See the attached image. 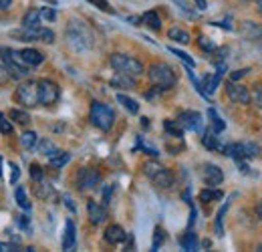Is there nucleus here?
<instances>
[{
    "instance_id": "1",
    "label": "nucleus",
    "mask_w": 262,
    "mask_h": 252,
    "mask_svg": "<svg viewBox=\"0 0 262 252\" xmlns=\"http://www.w3.org/2000/svg\"><path fill=\"white\" fill-rule=\"evenodd\" d=\"M65 38L69 43V47L79 51V53H85V51L93 49V45H95L93 32L89 31V27L85 23H81V20H71L67 25Z\"/></svg>"
},
{
    "instance_id": "2",
    "label": "nucleus",
    "mask_w": 262,
    "mask_h": 252,
    "mask_svg": "<svg viewBox=\"0 0 262 252\" xmlns=\"http://www.w3.org/2000/svg\"><path fill=\"white\" fill-rule=\"evenodd\" d=\"M0 61L10 73V79H27L29 77V65L23 61L20 53L8 47H0Z\"/></svg>"
},
{
    "instance_id": "3",
    "label": "nucleus",
    "mask_w": 262,
    "mask_h": 252,
    "mask_svg": "<svg viewBox=\"0 0 262 252\" xmlns=\"http://www.w3.org/2000/svg\"><path fill=\"white\" fill-rule=\"evenodd\" d=\"M147 75H149V81L158 87H162V91H169L176 87L178 83V75L176 71L169 67L167 63H154L147 69Z\"/></svg>"
},
{
    "instance_id": "4",
    "label": "nucleus",
    "mask_w": 262,
    "mask_h": 252,
    "mask_svg": "<svg viewBox=\"0 0 262 252\" xmlns=\"http://www.w3.org/2000/svg\"><path fill=\"white\" fill-rule=\"evenodd\" d=\"M143 174L151 180L154 186H158V188H162V190L171 188V184H173V176H171V172H169L165 165H162L156 158L143 163Z\"/></svg>"
},
{
    "instance_id": "5",
    "label": "nucleus",
    "mask_w": 262,
    "mask_h": 252,
    "mask_svg": "<svg viewBox=\"0 0 262 252\" xmlns=\"http://www.w3.org/2000/svg\"><path fill=\"white\" fill-rule=\"evenodd\" d=\"M89 119L91 123L101 129V131H109L113 123H115V111L111 105L101 103V101H93L91 109H89Z\"/></svg>"
},
{
    "instance_id": "6",
    "label": "nucleus",
    "mask_w": 262,
    "mask_h": 252,
    "mask_svg": "<svg viewBox=\"0 0 262 252\" xmlns=\"http://www.w3.org/2000/svg\"><path fill=\"white\" fill-rule=\"evenodd\" d=\"M109 65L115 69V73H123V75H129V77H139L143 75V63L135 57H129L125 53H113L109 57Z\"/></svg>"
},
{
    "instance_id": "7",
    "label": "nucleus",
    "mask_w": 262,
    "mask_h": 252,
    "mask_svg": "<svg viewBox=\"0 0 262 252\" xmlns=\"http://www.w3.org/2000/svg\"><path fill=\"white\" fill-rule=\"evenodd\" d=\"M14 101L23 107H36L38 105V85H36V81L25 79L14 91Z\"/></svg>"
},
{
    "instance_id": "8",
    "label": "nucleus",
    "mask_w": 262,
    "mask_h": 252,
    "mask_svg": "<svg viewBox=\"0 0 262 252\" xmlns=\"http://www.w3.org/2000/svg\"><path fill=\"white\" fill-rule=\"evenodd\" d=\"M222 154L236 159H252L258 156V145L252 141H236V143H228L222 148Z\"/></svg>"
},
{
    "instance_id": "9",
    "label": "nucleus",
    "mask_w": 262,
    "mask_h": 252,
    "mask_svg": "<svg viewBox=\"0 0 262 252\" xmlns=\"http://www.w3.org/2000/svg\"><path fill=\"white\" fill-rule=\"evenodd\" d=\"M36 85H38V105L49 107V105H55V103L59 101V97H61V87H59L55 81H51V79H40V81H36Z\"/></svg>"
},
{
    "instance_id": "10",
    "label": "nucleus",
    "mask_w": 262,
    "mask_h": 252,
    "mask_svg": "<svg viewBox=\"0 0 262 252\" xmlns=\"http://www.w3.org/2000/svg\"><path fill=\"white\" fill-rule=\"evenodd\" d=\"M75 182H77V188L81 192H89V190H95L101 184V174L95 167H81L75 176Z\"/></svg>"
},
{
    "instance_id": "11",
    "label": "nucleus",
    "mask_w": 262,
    "mask_h": 252,
    "mask_svg": "<svg viewBox=\"0 0 262 252\" xmlns=\"http://www.w3.org/2000/svg\"><path fill=\"white\" fill-rule=\"evenodd\" d=\"M224 89H226V95H228V99L232 101V103L248 105V103L252 101V95H250V91H248V87L240 85L238 81H228Z\"/></svg>"
},
{
    "instance_id": "12",
    "label": "nucleus",
    "mask_w": 262,
    "mask_h": 252,
    "mask_svg": "<svg viewBox=\"0 0 262 252\" xmlns=\"http://www.w3.org/2000/svg\"><path fill=\"white\" fill-rule=\"evenodd\" d=\"M176 121L184 127V131H196V133H200L202 127H204V117L198 111H182Z\"/></svg>"
},
{
    "instance_id": "13",
    "label": "nucleus",
    "mask_w": 262,
    "mask_h": 252,
    "mask_svg": "<svg viewBox=\"0 0 262 252\" xmlns=\"http://www.w3.org/2000/svg\"><path fill=\"white\" fill-rule=\"evenodd\" d=\"M202 178H204V184L210 186V188H218L222 182H224V172L220 165L216 163H204L202 167Z\"/></svg>"
},
{
    "instance_id": "14",
    "label": "nucleus",
    "mask_w": 262,
    "mask_h": 252,
    "mask_svg": "<svg viewBox=\"0 0 262 252\" xmlns=\"http://www.w3.org/2000/svg\"><path fill=\"white\" fill-rule=\"evenodd\" d=\"M226 71H228V69H226V63H218L216 65V73H214V75H206L202 87H204V91H206L208 97H212V93L218 89V85L222 83V77H224Z\"/></svg>"
},
{
    "instance_id": "15",
    "label": "nucleus",
    "mask_w": 262,
    "mask_h": 252,
    "mask_svg": "<svg viewBox=\"0 0 262 252\" xmlns=\"http://www.w3.org/2000/svg\"><path fill=\"white\" fill-rule=\"evenodd\" d=\"M87 216H89V222L91 224H103L105 218H107V206H103V204H99L95 200H89L87 202Z\"/></svg>"
},
{
    "instance_id": "16",
    "label": "nucleus",
    "mask_w": 262,
    "mask_h": 252,
    "mask_svg": "<svg viewBox=\"0 0 262 252\" xmlns=\"http://www.w3.org/2000/svg\"><path fill=\"white\" fill-rule=\"evenodd\" d=\"M103 238H105V242H107V244L115 246V244H121V242L127 238V232H125L119 224H111V226H107V228H105Z\"/></svg>"
},
{
    "instance_id": "17",
    "label": "nucleus",
    "mask_w": 262,
    "mask_h": 252,
    "mask_svg": "<svg viewBox=\"0 0 262 252\" xmlns=\"http://www.w3.org/2000/svg\"><path fill=\"white\" fill-rule=\"evenodd\" d=\"M240 36L246 38V40H260L262 25L252 23V20H244V23H240Z\"/></svg>"
},
{
    "instance_id": "18",
    "label": "nucleus",
    "mask_w": 262,
    "mask_h": 252,
    "mask_svg": "<svg viewBox=\"0 0 262 252\" xmlns=\"http://www.w3.org/2000/svg\"><path fill=\"white\" fill-rule=\"evenodd\" d=\"M234 198H236V194H230L228 198H226V202L216 212V220H214V232H216V236H224V216H226V212H228L230 204H232Z\"/></svg>"
},
{
    "instance_id": "19",
    "label": "nucleus",
    "mask_w": 262,
    "mask_h": 252,
    "mask_svg": "<svg viewBox=\"0 0 262 252\" xmlns=\"http://www.w3.org/2000/svg\"><path fill=\"white\" fill-rule=\"evenodd\" d=\"M202 145L206 148V150H210V152H222V143H220V137H218V133L216 131H212V129H206L204 133H202Z\"/></svg>"
},
{
    "instance_id": "20",
    "label": "nucleus",
    "mask_w": 262,
    "mask_h": 252,
    "mask_svg": "<svg viewBox=\"0 0 262 252\" xmlns=\"http://www.w3.org/2000/svg\"><path fill=\"white\" fill-rule=\"evenodd\" d=\"M77 244V228H75V222L73 220H67L65 222V234H63V250H73Z\"/></svg>"
},
{
    "instance_id": "21",
    "label": "nucleus",
    "mask_w": 262,
    "mask_h": 252,
    "mask_svg": "<svg viewBox=\"0 0 262 252\" xmlns=\"http://www.w3.org/2000/svg\"><path fill=\"white\" fill-rule=\"evenodd\" d=\"M139 20H141V25H145V27L151 29V31H160V29H162V18H160L158 10H147V12H143V14L139 16Z\"/></svg>"
},
{
    "instance_id": "22",
    "label": "nucleus",
    "mask_w": 262,
    "mask_h": 252,
    "mask_svg": "<svg viewBox=\"0 0 262 252\" xmlns=\"http://www.w3.org/2000/svg\"><path fill=\"white\" fill-rule=\"evenodd\" d=\"M18 53H20L23 61L29 65V67H38V65L45 61V55L40 51H36V49H23Z\"/></svg>"
},
{
    "instance_id": "23",
    "label": "nucleus",
    "mask_w": 262,
    "mask_h": 252,
    "mask_svg": "<svg viewBox=\"0 0 262 252\" xmlns=\"http://www.w3.org/2000/svg\"><path fill=\"white\" fill-rule=\"evenodd\" d=\"M111 87L115 89H133L135 87V77L123 75V73H115L111 79Z\"/></svg>"
},
{
    "instance_id": "24",
    "label": "nucleus",
    "mask_w": 262,
    "mask_h": 252,
    "mask_svg": "<svg viewBox=\"0 0 262 252\" xmlns=\"http://www.w3.org/2000/svg\"><path fill=\"white\" fill-rule=\"evenodd\" d=\"M180 246H182V250H188V252H194L198 250V246H200V240H198V234L194 230H188L182 238H180Z\"/></svg>"
},
{
    "instance_id": "25",
    "label": "nucleus",
    "mask_w": 262,
    "mask_h": 252,
    "mask_svg": "<svg viewBox=\"0 0 262 252\" xmlns=\"http://www.w3.org/2000/svg\"><path fill=\"white\" fill-rule=\"evenodd\" d=\"M36 27H40V10L31 8L23 16V29H36Z\"/></svg>"
},
{
    "instance_id": "26",
    "label": "nucleus",
    "mask_w": 262,
    "mask_h": 252,
    "mask_svg": "<svg viewBox=\"0 0 262 252\" xmlns=\"http://www.w3.org/2000/svg\"><path fill=\"white\" fill-rule=\"evenodd\" d=\"M69 161H71V154H69V152H59V150H57L53 156H49V165H51L53 170L65 167Z\"/></svg>"
},
{
    "instance_id": "27",
    "label": "nucleus",
    "mask_w": 262,
    "mask_h": 252,
    "mask_svg": "<svg viewBox=\"0 0 262 252\" xmlns=\"http://www.w3.org/2000/svg\"><path fill=\"white\" fill-rule=\"evenodd\" d=\"M200 202H204V204H210V202H218V200H222L224 198V192L222 190H218V188H208L206 190H202L200 192Z\"/></svg>"
},
{
    "instance_id": "28",
    "label": "nucleus",
    "mask_w": 262,
    "mask_h": 252,
    "mask_svg": "<svg viewBox=\"0 0 262 252\" xmlns=\"http://www.w3.org/2000/svg\"><path fill=\"white\" fill-rule=\"evenodd\" d=\"M208 117H210V125H212L210 129H212V131L222 133V131L226 129V121H224V119L218 115V111H216L214 107H210V109H208Z\"/></svg>"
},
{
    "instance_id": "29",
    "label": "nucleus",
    "mask_w": 262,
    "mask_h": 252,
    "mask_svg": "<svg viewBox=\"0 0 262 252\" xmlns=\"http://www.w3.org/2000/svg\"><path fill=\"white\" fill-rule=\"evenodd\" d=\"M8 119L14 121V123H20V125H29L31 123V115L25 109H16V107L8 109Z\"/></svg>"
},
{
    "instance_id": "30",
    "label": "nucleus",
    "mask_w": 262,
    "mask_h": 252,
    "mask_svg": "<svg viewBox=\"0 0 262 252\" xmlns=\"http://www.w3.org/2000/svg\"><path fill=\"white\" fill-rule=\"evenodd\" d=\"M167 38L173 40V43H180V45H188V43H190V34H188V31L178 29V27H173V29L167 31Z\"/></svg>"
},
{
    "instance_id": "31",
    "label": "nucleus",
    "mask_w": 262,
    "mask_h": 252,
    "mask_svg": "<svg viewBox=\"0 0 262 252\" xmlns=\"http://www.w3.org/2000/svg\"><path fill=\"white\" fill-rule=\"evenodd\" d=\"M117 101L127 109V113H131V115H137V113H139V103H137L135 99L127 97L125 93H117Z\"/></svg>"
},
{
    "instance_id": "32",
    "label": "nucleus",
    "mask_w": 262,
    "mask_h": 252,
    "mask_svg": "<svg viewBox=\"0 0 262 252\" xmlns=\"http://www.w3.org/2000/svg\"><path fill=\"white\" fill-rule=\"evenodd\" d=\"M164 129L169 137H176V139H182V135H184V127L180 125L178 121H173V119H165Z\"/></svg>"
},
{
    "instance_id": "33",
    "label": "nucleus",
    "mask_w": 262,
    "mask_h": 252,
    "mask_svg": "<svg viewBox=\"0 0 262 252\" xmlns=\"http://www.w3.org/2000/svg\"><path fill=\"white\" fill-rule=\"evenodd\" d=\"M36 150H38V154H42V156H53L55 152H57V145L51 141V139H36Z\"/></svg>"
},
{
    "instance_id": "34",
    "label": "nucleus",
    "mask_w": 262,
    "mask_h": 252,
    "mask_svg": "<svg viewBox=\"0 0 262 252\" xmlns=\"http://www.w3.org/2000/svg\"><path fill=\"white\" fill-rule=\"evenodd\" d=\"M14 200H16V204L25 210V212H31V202H29V198H27V192H25V188H18L14 190Z\"/></svg>"
},
{
    "instance_id": "35",
    "label": "nucleus",
    "mask_w": 262,
    "mask_h": 252,
    "mask_svg": "<svg viewBox=\"0 0 262 252\" xmlns=\"http://www.w3.org/2000/svg\"><path fill=\"white\" fill-rule=\"evenodd\" d=\"M165 242V230L162 226H156L154 230V240H151V250H160Z\"/></svg>"
},
{
    "instance_id": "36",
    "label": "nucleus",
    "mask_w": 262,
    "mask_h": 252,
    "mask_svg": "<svg viewBox=\"0 0 262 252\" xmlns=\"http://www.w3.org/2000/svg\"><path fill=\"white\" fill-rule=\"evenodd\" d=\"M34 184H36V186H34V194H36L38 198L47 200V198H51V196H53V186L45 184V180H40V182H34Z\"/></svg>"
},
{
    "instance_id": "37",
    "label": "nucleus",
    "mask_w": 262,
    "mask_h": 252,
    "mask_svg": "<svg viewBox=\"0 0 262 252\" xmlns=\"http://www.w3.org/2000/svg\"><path fill=\"white\" fill-rule=\"evenodd\" d=\"M169 53H171V55H176V57H178L182 63L186 65V67H192V69L196 67V61H194V59H192L188 53H184V51H180V49H176V47H169Z\"/></svg>"
},
{
    "instance_id": "38",
    "label": "nucleus",
    "mask_w": 262,
    "mask_h": 252,
    "mask_svg": "<svg viewBox=\"0 0 262 252\" xmlns=\"http://www.w3.org/2000/svg\"><path fill=\"white\" fill-rule=\"evenodd\" d=\"M36 133L34 131H25L23 135H20V145L25 148V150H33L34 145H36Z\"/></svg>"
},
{
    "instance_id": "39",
    "label": "nucleus",
    "mask_w": 262,
    "mask_h": 252,
    "mask_svg": "<svg viewBox=\"0 0 262 252\" xmlns=\"http://www.w3.org/2000/svg\"><path fill=\"white\" fill-rule=\"evenodd\" d=\"M198 47L202 51H206V53H214L218 49L216 43H212V38H208V36H198Z\"/></svg>"
},
{
    "instance_id": "40",
    "label": "nucleus",
    "mask_w": 262,
    "mask_h": 252,
    "mask_svg": "<svg viewBox=\"0 0 262 252\" xmlns=\"http://www.w3.org/2000/svg\"><path fill=\"white\" fill-rule=\"evenodd\" d=\"M188 77H190V81H192V85L196 87L198 95H202L204 99H208V101H210V97L206 95V91H204V87H202V83L198 81V77H196V75H194V71H192V67H188Z\"/></svg>"
},
{
    "instance_id": "41",
    "label": "nucleus",
    "mask_w": 262,
    "mask_h": 252,
    "mask_svg": "<svg viewBox=\"0 0 262 252\" xmlns=\"http://www.w3.org/2000/svg\"><path fill=\"white\" fill-rule=\"evenodd\" d=\"M135 148H137V150H141V152H145V154H147V156H151V158H158V156H160V152H158L156 148H149L141 137H137V145H135Z\"/></svg>"
},
{
    "instance_id": "42",
    "label": "nucleus",
    "mask_w": 262,
    "mask_h": 252,
    "mask_svg": "<svg viewBox=\"0 0 262 252\" xmlns=\"http://www.w3.org/2000/svg\"><path fill=\"white\" fill-rule=\"evenodd\" d=\"M31 178H33V182H40V180H45V172H42V167L38 165V163H31Z\"/></svg>"
},
{
    "instance_id": "43",
    "label": "nucleus",
    "mask_w": 262,
    "mask_h": 252,
    "mask_svg": "<svg viewBox=\"0 0 262 252\" xmlns=\"http://www.w3.org/2000/svg\"><path fill=\"white\" fill-rule=\"evenodd\" d=\"M0 133L2 135H10L12 133V123L8 121V117L4 113H0Z\"/></svg>"
},
{
    "instance_id": "44",
    "label": "nucleus",
    "mask_w": 262,
    "mask_h": 252,
    "mask_svg": "<svg viewBox=\"0 0 262 252\" xmlns=\"http://www.w3.org/2000/svg\"><path fill=\"white\" fill-rule=\"evenodd\" d=\"M87 2H91L93 6H97L99 10H103V12H109V14H113V12H115L107 0H87Z\"/></svg>"
},
{
    "instance_id": "45",
    "label": "nucleus",
    "mask_w": 262,
    "mask_h": 252,
    "mask_svg": "<svg viewBox=\"0 0 262 252\" xmlns=\"http://www.w3.org/2000/svg\"><path fill=\"white\" fill-rule=\"evenodd\" d=\"M250 73V67H244V69H236L230 73V81H240L242 77H246Z\"/></svg>"
},
{
    "instance_id": "46",
    "label": "nucleus",
    "mask_w": 262,
    "mask_h": 252,
    "mask_svg": "<svg viewBox=\"0 0 262 252\" xmlns=\"http://www.w3.org/2000/svg\"><path fill=\"white\" fill-rule=\"evenodd\" d=\"M40 18H45V20H49V23H53L55 18H57V12H55V8H40Z\"/></svg>"
},
{
    "instance_id": "47",
    "label": "nucleus",
    "mask_w": 262,
    "mask_h": 252,
    "mask_svg": "<svg viewBox=\"0 0 262 252\" xmlns=\"http://www.w3.org/2000/svg\"><path fill=\"white\" fill-rule=\"evenodd\" d=\"M8 167H10V184H16L18 182V178H20V170H18V165L16 163H8Z\"/></svg>"
},
{
    "instance_id": "48",
    "label": "nucleus",
    "mask_w": 262,
    "mask_h": 252,
    "mask_svg": "<svg viewBox=\"0 0 262 252\" xmlns=\"http://www.w3.org/2000/svg\"><path fill=\"white\" fill-rule=\"evenodd\" d=\"M16 224H18V228H20V230L31 232V218H29V216H25V214H23V216H18V218H16Z\"/></svg>"
},
{
    "instance_id": "49",
    "label": "nucleus",
    "mask_w": 262,
    "mask_h": 252,
    "mask_svg": "<svg viewBox=\"0 0 262 252\" xmlns=\"http://www.w3.org/2000/svg\"><path fill=\"white\" fill-rule=\"evenodd\" d=\"M8 81H10V73H8V69L4 67V63L0 61V87H2V85H6Z\"/></svg>"
},
{
    "instance_id": "50",
    "label": "nucleus",
    "mask_w": 262,
    "mask_h": 252,
    "mask_svg": "<svg viewBox=\"0 0 262 252\" xmlns=\"http://www.w3.org/2000/svg\"><path fill=\"white\" fill-rule=\"evenodd\" d=\"M210 25L220 27V29H226V31H234V27H232V20H230V18H226V20H212Z\"/></svg>"
},
{
    "instance_id": "51",
    "label": "nucleus",
    "mask_w": 262,
    "mask_h": 252,
    "mask_svg": "<svg viewBox=\"0 0 262 252\" xmlns=\"http://www.w3.org/2000/svg\"><path fill=\"white\" fill-rule=\"evenodd\" d=\"M111 194H113V186H107L103 190V206H107L111 202Z\"/></svg>"
},
{
    "instance_id": "52",
    "label": "nucleus",
    "mask_w": 262,
    "mask_h": 252,
    "mask_svg": "<svg viewBox=\"0 0 262 252\" xmlns=\"http://www.w3.org/2000/svg\"><path fill=\"white\" fill-rule=\"evenodd\" d=\"M196 216H198V212H196V206L190 202V228L196 224Z\"/></svg>"
},
{
    "instance_id": "53",
    "label": "nucleus",
    "mask_w": 262,
    "mask_h": 252,
    "mask_svg": "<svg viewBox=\"0 0 262 252\" xmlns=\"http://www.w3.org/2000/svg\"><path fill=\"white\" fill-rule=\"evenodd\" d=\"M63 200H65V206L67 208H69V210H73V212H75V210H77V206H75V202H73V198H71V196H63Z\"/></svg>"
},
{
    "instance_id": "54",
    "label": "nucleus",
    "mask_w": 262,
    "mask_h": 252,
    "mask_svg": "<svg viewBox=\"0 0 262 252\" xmlns=\"http://www.w3.org/2000/svg\"><path fill=\"white\" fill-rule=\"evenodd\" d=\"M254 101H256V105H258V107L262 109V87H260V85L256 87V95H254Z\"/></svg>"
},
{
    "instance_id": "55",
    "label": "nucleus",
    "mask_w": 262,
    "mask_h": 252,
    "mask_svg": "<svg viewBox=\"0 0 262 252\" xmlns=\"http://www.w3.org/2000/svg\"><path fill=\"white\" fill-rule=\"evenodd\" d=\"M12 4V0H0V10H8Z\"/></svg>"
},
{
    "instance_id": "56",
    "label": "nucleus",
    "mask_w": 262,
    "mask_h": 252,
    "mask_svg": "<svg viewBox=\"0 0 262 252\" xmlns=\"http://www.w3.org/2000/svg\"><path fill=\"white\" fill-rule=\"evenodd\" d=\"M256 216H258V220H260V224H262V200L256 204Z\"/></svg>"
},
{
    "instance_id": "57",
    "label": "nucleus",
    "mask_w": 262,
    "mask_h": 252,
    "mask_svg": "<svg viewBox=\"0 0 262 252\" xmlns=\"http://www.w3.org/2000/svg\"><path fill=\"white\" fill-rule=\"evenodd\" d=\"M196 6L200 8V10H206L208 4H206V0H196Z\"/></svg>"
},
{
    "instance_id": "58",
    "label": "nucleus",
    "mask_w": 262,
    "mask_h": 252,
    "mask_svg": "<svg viewBox=\"0 0 262 252\" xmlns=\"http://www.w3.org/2000/svg\"><path fill=\"white\" fill-rule=\"evenodd\" d=\"M141 125L147 129V127H149V119H147V117H141Z\"/></svg>"
},
{
    "instance_id": "59",
    "label": "nucleus",
    "mask_w": 262,
    "mask_h": 252,
    "mask_svg": "<svg viewBox=\"0 0 262 252\" xmlns=\"http://www.w3.org/2000/svg\"><path fill=\"white\" fill-rule=\"evenodd\" d=\"M6 250H10V246H6L4 242H0V252H6Z\"/></svg>"
},
{
    "instance_id": "60",
    "label": "nucleus",
    "mask_w": 262,
    "mask_h": 252,
    "mask_svg": "<svg viewBox=\"0 0 262 252\" xmlns=\"http://www.w3.org/2000/svg\"><path fill=\"white\" fill-rule=\"evenodd\" d=\"M256 4H258V12L262 14V0H256Z\"/></svg>"
},
{
    "instance_id": "61",
    "label": "nucleus",
    "mask_w": 262,
    "mask_h": 252,
    "mask_svg": "<svg viewBox=\"0 0 262 252\" xmlns=\"http://www.w3.org/2000/svg\"><path fill=\"white\" fill-rule=\"evenodd\" d=\"M0 176H2V159H0Z\"/></svg>"
},
{
    "instance_id": "62",
    "label": "nucleus",
    "mask_w": 262,
    "mask_h": 252,
    "mask_svg": "<svg viewBox=\"0 0 262 252\" xmlns=\"http://www.w3.org/2000/svg\"><path fill=\"white\" fill-rule=\"evenodd\" d=\"M47 2H57V0H47Z\"/></svg>"
},
{
    "instance_id": "63",
    "label": "nucleus",
    "mask_w": 262,
    "mask_h": 252,
    "mask_svg": "<svg viewBox=\"0 0 262 252\" xmlns=\"http://www.w3.org/2000/svg\"><path fill=\"white\" fill-rule=\"evenodd\" d=\"M258 250H260V252H262V244H260V246H258Z\"/></svg>"
}]
</instances>
